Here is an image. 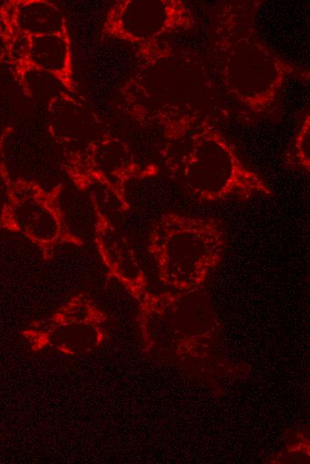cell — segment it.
Segmentation results:
<instances>
[{
  "mask_svg": "<svg viewBox=\"0 0 310 464\" xmlns=\"http://www.w3.org/2000/svg\"><path fill=\"white\" fill-rule=\"evenodd\" d=\"M171 146H178L167 160L183 189L200 203L249 201L270 196L261 175L249 168L233 145L207 119L184 115Z\"/></svg>",
  "mask_w": 310,
  "mask_h": 464,
  "instance_id": "2",
  "label": "cell"
},
{
  "mask_svg": "<svg viewBox=\"0 0 310 464\" xmlns=\"http://www.w3.org/2000/svg\"><path fill=\"white\" fill-rule=\"evenodd\" d=\"M197 24L184 1H120L111 10V34L121 39L141 42L176 31H186Z\"/></svg>",
  "mask_w": 310,
  "mask_h": 464,
  "instance_id": "5",
  "label": "cell"
},
{
  "mask_svg": "<svg viewBox=\"0 0 310 464\" xmlns=\"http://www.w3.org/2000/svg\"><path fill=\"white\" fill-rule=\"evenodd\" d=\"M13 210L18 232L51 258L61 245L81 244L70 229L59 200V193L47 192L28 182H15Z\"/></svg>",
  "mask_w": 310,
  "mask_h": 464,
  "instance_id": "4",
  "label": "cell"
},
{
  "mask_svg": "<svg viewBox=\"0 0 310 464\" xmlns=\"http://www.w3.org/2000/svg\"><path fill=\"white\" fill-rule=\"evenodd\" d=\"M256 4H224L216 16L214 44L219 77L228 94L256 115L276 108L287 79L299 73L257 36Z\"/></svg>",
  "mask_w": 310,
  "mask_h": 464,
  "instance_id": "1",
  "label": "cell"
},
{
  "mask_svg": "<svg viewBox=\"0 0 310 464\" xmlns=\"http://www.w3.org/2000/svg\"><path fill=\"white\" fill-rule=\"evenodd\" d=\"M226 243L225 230L216 219L167 211L151 224L147 250L167 283L190 287L217 265Z\"/></svg>",
  "mask_w": 310,
  "mask_h": 464,
  "instance_id": "3",
  "label": "cell"
},
{
  "mask_svg": "<svg viewBox=\"0 0 310 464\" xmlns=\"http://www.w3.org/2000/svg\"><path fill=\"white\" fill-rule=\"evenodd\" d=\"M283 162L287 168L309 174L310 170V115L307 112L298 132L288 145Z\"/></svg>",
  "mask_w": 310,
  "mask_h": 464,
  "instance_id": "6",
  "label": "cell"
},
{
  "mask_svg": "<svg viewBox=\"0 0 310 464\" xmlns=\"http://www.w3.org/2000/svg\"><path fill=\"white\" fill-rule=\"evenodd\" d=\"M35 47L37 49L33 52V57L43 68L54 70L63 65L66 46L62 39L45 37Z\"/></svg>",
  "mask_w": 310,
  "mask_h": 464,
  "instance_id": "8",
  "label": "cell"
},
{
  "mask_svg": "<svg viewBox=\"0 0 310 464\" xmlns=\"http://www.w3.org/2000/svg\"><path fill=\"white\" fill-rule=\"evenodd\" d=\"M13 187L14 183L0 159V233L18 232L13 210Z\"/></svg>",
  "mask_w": 310,
  "mask_h": 464,
  "instance_id": "7",
  "label": "cell"
}]
</instances>
